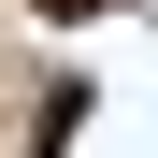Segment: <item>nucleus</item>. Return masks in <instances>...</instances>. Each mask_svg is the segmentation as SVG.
<instances>
[{
	"label": "nucleus",
	"mask_w": 158,
	"mask_h": 158,
	"mask_svg": "<svg viewBox=\"0 0 158 158\" xmlns=\"http://www.w3.org/2000/svg\"><path fill=\"white\" fill-rule=\"evenodd\" d=\"M43 15H58V29H101V15H129V0H43Z\"/></svg>",
	"instance_id": "2"
},
{
	"label": "nucleus",
	"mask_w": 158,
	"mask_h": 158,
	"mask_svg": "<svg viewBox=\"0 0 158 158\" xmlns=\"http://www.w3.org/2000/svg\"><path fill=\"white\" fill-rule=\"evenodd\" d=\"M72 129H86V86H58V101H43V129H29V158H72Z\"/></svg>",
	"instance_id": "1"
}]
</instances>
